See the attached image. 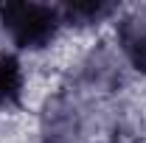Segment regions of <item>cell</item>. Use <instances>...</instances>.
Returning <instances> with one entry per match:
<instances>
[{"mask_svg": "<svg viewBox=\"0 0 146 143\" xmlns=\"http://www.w3.org/2000/svg\"><path fill=\"white\" fill-rule=\"evenodd\" d=\"M0 25L11 36V42L28 51L45 48L65 25L59 6L45 3H0Z\"/></svg>", "mask_w": 146, "mask_h": 143, "instance_id": "cell-1", "label": "cell"}, {"mask_svg": "<svg viewBox=\"0 0 146 143\" xmlns=\"http://www.w3.org/2000/svg\"><path fill=\"white\" fill-rule=\"evenodd\" d=\"M118 39L127 59L146 73V11H135L129 17L121 20L118 25Z\"/></svg>", "mask_w": 146, "mask_h": 143, "instance_id": "cell-2", "label": "cell"}, {"mask_svg": "<svg viewBox=\"0 0 146 143\" xmlns=\"http://www.w3.org/2000/svg\"><path fill=\"white\" fill-rule=\"evenodd\" d=\"M23 101V68L14 54H0V109H14Z\"/></svg>", "mask_w": 146, "mask_h": 143, "instance_id": "cell-3", "label": "cell"}, {"mask_svg": "<svg viewBox=\"0 0 146 143\" xmlns=\"http://www.w3.org/2000/svg\"><path fill=\"white\" fill-rule=\"evenodd\" d=\"M59 11H62V20L65 23H70V25H90V23H101L104 17H110L112 11H115V6L112 3H68V6H59Z\"/></svg>", "mask_w": 146, "mask_h": 143, "instance_id": "cell-4", "label": "cell"}]
</instances>
